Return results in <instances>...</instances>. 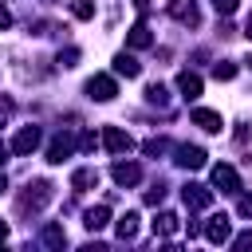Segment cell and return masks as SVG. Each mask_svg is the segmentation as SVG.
Segmentation results:
<instances>
[{
  "label": "cell",
  "instance_id": "obj_1",
  "mask_svg": "<svg viewBox=\"0 0 252 252\" xmlns=\"http://www.w3.org/2000/svg\"><path fill=\"white\" fill-rule=\"evenodd\" d=\"M47 201H51V181H28V193L20 197V209H24V213H28V209L35 213V209H43Z\"/></svg>",
  "mask_w": 252,
  "mask_h": 252
},
{
  "label": "cell",
  "instance_id": "obj_2",
  "mask_svg": "<svg viewBox=\"0 0 252 252\" xmlns=\"http://www.w3.org/2000/svg\"><path fill=\"white\" fill-rule=\"evenodd\" d=\"M102 146H106L110 154H118V158H122V154H130V150H134V138H130L122 126H102Z\"/></svg>",
  "mask_w": 252,
  "mask_h": 252
},
{
  "label": "cell",
  "instance_id": "obj_3",
  "mask_svg": "<svg viewBox=\"0 0 252 252\" xmlns=\"http://www.w3.org/2000/svg\"><path fill=\"white\" fill-rule=\"evenodd\" d=\"M228 236H232L228 217H224V213H213V217L205 220V240H209V244H228Z\"/></svg>",
  "mask_w": 252,
  "mask_h": 252
},
{
  "label": "cell",
  "instance_id": "obj_4",
  "mask_svg": "<svg viewBox=\"0 0 252 252\" xmlns=\"http://www.w3.org/2000/svg\"><path fill=\"white\" fill-rule=\"evenodd\" d=\"M87 94H91L94 102H110V98L118 94V83H114L110 75H94V79H87Z\"/></svg>",
  "mask_w": 252,
  "mask_h": 252
},
{
  "label": "cell",
  "instance_id": "obj_5",
  "mask_svg": "<svg viewBox=\"0 0 252 252\" xmlns=\"http://www.w3.org/2000/svg\"><path fill=\"white\" fill-rule=\"evenodd\" d=\"M35 150H39V126H24V130L12 138V154L28 158V154H35Z\"/></svg>",
  "mask_w": 252,
  "mask_h": 252
},
{
  "label": "cell",
  "instance_id": "obj_6",
  "mask_svg": "<svg viewBox=\"0 0 252 252\" xmlns=\"http://www.w3.org/2000/svg\"><path fill=\"white\" fill-rule=\"evenodd\" d=\"M110 177H114V185L130 189V185H138V181H142V165H138V161H114Z\"/></svg>",
  "mask_w": 252,
  "mask_h": 252
},
{
  "label": "cell",
  "instance_id": "obj_7",
  "mask_svg": "<svg viewBox=\"0 0 252 252\" xmlns=\"http://www.w3.org/2000/svg\"><path fill=\"white\" fill-rule=\"evenodd\" d=\"M213 185L220 193H240V173L232 165H213Z\"/></svg>",
  "mask_w": 252,
  "mask_h": 252
},
{
  "label": "cell",
  "instance_id": "obj_8",
  "mask_svg": "<svg viewBox=\"0 0 252 252\" xmlns=\"http://www.w3.org/2000/svg\"><path fill=\"white\" fill-rule=\"evenodd\" d=\"M169 16H173L177 24H189V28H197V24H201V12H197V4H193V0H169Z\"/></svg>",
  "mask_w": 252,
  "mask_h": 252
},
{
  "label": "cell",
  "instance_id": "obj_9",
  "mask_svg": "<svg viewBox=\"0 0 252 252\" xmlns=\"http://www.w3.org/2000/svg\"><path fill=\"white\" fill-rule=\"evenodd\" d=\"M181 197H185L189 209H209V205H213V189H205V185H197V181H189V185L181 189Z\"/></svg>",
  "mask_w": 252,
  "mask_h": 252
},
{
  "label": "cell",
  "instance_id": "obj_10",
  "mask_svg": "<svg viewBox=\"0 0 252 252\" xmlns=\"http://www.w3.org/2000/svg\"><path fill=\"white\" fill-rule=\"evenodd\" d=\"M173 154H177L173 161H177L181 169H201V165H205V150H201V146H177Z\"/></svg>",
  "mask_w": 252,
  "mask_h": 252
},
{
  "label": "cell",
  "instance_id": "obj_11",
  "mask_svg": "<svg viewBox=\"0 0 252 252\" xmlns=\"http://www.w3.org/2000/svg\"><path fill=\"white\" fill-rule=\"evenodd\" d=\"M83 224H87V232H102V228L110 224V205H94V209H87V213H83Z\"/></svg>",
  "mask_w": 252,
  "mask_h": 252
},
{
  "label": "cell",
  "instance_id": "obj_12",
  "mask_svg": "<svg viewBox=\"0 0 252 252\" xmlns=\"http://www.w3.org/2000/svg\"><path fill=\"white\" fill-rule=\"evenodd\" d=\"M114 75H126V79H138L142 75V63L130 55V51H118L114 55Z\"/></svg>",
  "mask_w": 252,
  "mask_h": 252
},
{
  "label": "cell",
  "instance_id": "obj_13",
  "mask_svg": "<svg viewBox=\"0 0 252 252\" xmlns=\"http://www.w3.org/2000/svg\"><path fill=\"white\" fill-rule=\"evenodd\" d=\"M71 150H75V142H71L67 134H59V138H51V146H47V161L59 165L63 158H71Z\"/></svg>",
  "mask_w": 252,
  "mask_h": 252
},
{
  "label": "cell",
  "instance_id": "obj_14",
  "mask_svg": "<svg viewBox=\"0 0 252 252\" xmlns=\"http://www.w3.org/2000/svg\"><path fill=\"white\" fill-rule=\"evenodd\" d=\"M193 122H197L201 130H209V134H217V130L224 126V122H220V114H217V110H205V106H197V110H193Z\"/></svg>",
  "mask_w": 252,
  "mask_h": 252
},
{
  "label": "cell",
  "instance_id": "obj_15",
  "mask_svg": "<svg viewBox=\"0 0 252 252\" xmlns=\"http://www.w3.org/2000/svg\"><path fill=\"white\" fill-rule=\"evenodd\" d=\"M177 228H181L177 213H158V217H154V236H173Z\"/></svg>",
  "mask_w": 252,
  "mask_h": 252
},
{
  "label": "cell",
  "instance_id": "obj_16",
  "mask_svg": "<svg viewBox=\"0 0 252 252\" xmlns=\"http://www.w3.org/2000/svg\"><path fill=\"white\" fill-rule=\"evenodd\" d=\"M126 43H130L134 51H142V47H150V43H154V35H150V28H146V24H134V28L126 32Z\"/></svg>",
  "mask_w": 252,
  "mask_h": 252
},
{
  "label": "cell",
  "instance_id": "obj_17",
  "mask_svg": "<svg viewBox=\"0 0 252 252\" xmlns=\"http://www.w3.org/2000/svg\"><path fill=\"white\" fill-rule=\"evenodd\" d=\"M177 91H181L185 98H197V94H201V75H193V71H181V75H177Z\"/></svg>",
  "mask_w": 252,
  "mask_h": 252
},
{
  "label": "cell",
  "instance_id": "obj_18",
  "mask_svg": "<svg viewBox=\"0 0 252 252\" xmlns=\"http://www.w3.org/2000/svg\"><path fill=\"white\" fill-rule=\"evenodd\" d=\"M94 185H98V173H94V169H75V173H71V189H75V193H87V189H94Z\"/></svg>",
  "mask_w": 252,
  "mask_h": 252
},
{
  "label": "cell",
  "instance_id": "obj_19",
  "mask_svg": "<svg viewBox=\"0 0 252 252\" xmlns=\"http://www.w3.org/2000/svg\"><path fill=\"white\" fill-rule=\"evenodd\" d=\"M118 240H134L138 236V213H126V217H118Z\"/></svg>",
  "mask_w": 252,
  "mask_h": 252
},
{
  "label": "cell",
  "instance_id": "obj_20",
  "mask_svg": "<svg viewBox=\"0 0 252 252\" xmlns=\"http://www.w3.org/2000/svg\"><path fill=\"white\" fill-rule=\"evenodd\" d=\"M43 244H47V248H63V244H67V232H63L59 224H43Z\"/></svg>",
  "mask_w": 252,
  "mask_h": 252
},
{
  "label": "cell",
  "instance_id": "obj_21",
  "mask_svg": "<svg viewBox=\"0 0 252 252\" xmlns=\"http://www.w3.org/2000/svg\"><path fill=\"white\" fill-rule=\"evenodd\" d=\"M146 102H154V106H165V102H169L165 87H161V83H150V87H146Z\"/></svg>",
  "mask_w": 252,
  "mask_h": 252
},
{
  "label": "cell",
  "instance_id": "obj_22",
  "mask_svg": "<svg viewBox=\"0 0 252 252\" xmlns=\"http://www.w3.org/2000/svg\"><path fill=\"white\" fill-rule=\"evenodd\" d=\"M71 16H75V20H91V16H94V4H91V0H75V4H71Z\"/></svg>",
  "mask_w": 252,
  "mask_h": 252
},
{
  "label": "cell",
  "instance_id": "obj_23",
  "mask_svg": "<svg viewBox=\"0 0 252 252\" xmlns=\"http://www.w3.org/2000/svg\"><path fill=\"white\" fill-rule=\"evenodd\" d=\"M213 79H217V83L236 79V63H217V67H213Z\"/></svg>",
  "mask_w": 252,
  "mask_h": 252
},
{
  "label": "cell",
  "instance_id": "obj_24",
  "mask_svg": "<svg viewBox=\"0 0 252 252\" xmlns=\"http://www.w3.org/2000/svg\"><path fill=\"white\" fill-rule=\"evenodd\" d=\"M228 240H232L236 252H248V248H252V228H244V232H236V236H228Z\"/></svg>",
  "mask_w": 252,
  "mask_h": 252
},
{
  "label": "cell",
  "instance_id": "obj_25",
  "mask_svg": "<svg viewBox=\"0 0 252 252\" xmlns=\"http://www.w3.org/2000/svg\"><path fill=\"white\" fill-rule=\"evenodd\" d=\"M142 150H146L150 158H158V154H165V150H169V142H165V138H150V142H146Z\"/></svg>",
  "mask_w": 252,
  "mask_h": 252
},
{
  "label": "cell",
  "instance_id": "obj_26",
  "mask_svg": "<svg viewBox=\"0 0 252 252\" xmlns=\"http://www.w3.org/2000/svg\"><path fill=\"white\" fill-rule=\"evenodd\" d=\"M236 4H240V0H213L217 16H232V12H236Z\"/></svg>",
  "mask_w": 252,
  "mask_h": 252
},
{
  "label": "cell",
  "instance_id": "obj_27",
  "mask_svg": "<svg viewBox=\"0 0 252 252\" xmlns=\"http://www.w3.org/2000/svg\"><path fill=\"white\" fill-rule=\"evenodd\" d=\"M161 197H165V189L158 185V189H150V193H146V205H161Z\"/></svg>",
  "mask_w": 252,
  "mask_h": 252
},
{
  "label": "cell",
  "instance_id": "obj_28",
  "mask_svg": "<svg viewBox=\"0 0 252 252\" xmlns=\"http://www.w3.org/2000/svg\"><path fill=\"white\" fill-rule=\"evenodd\" d=\"M236 213H240V217H252V197H240V205H236Z\"/></svg>",
  "mask_w": 252,
  "mask_h": 252
},
{
  "label": "cell",
  "instance_id": "obj_29",
  "mask_svg": "<svg viewBox=\"0 0 252 252\" xmlns=\"http://www.w3.org/2000/svg\"><path fill=\"white\" fill-rule=\"evenodd\" d=\"M4 28H12V12L0 4V32H4Z\"/></svg>",
  "mask_w": 252,
  "mask_h": 252
},
{
  "label": "cell",
  "instance_id": "obj_30",
  "mask_svg": "<svg viewBox=\"0 0 252 252\" xmlns=\"http://www.w3.org/2000/svg\"><path fill=\"white\" fill-rule=\"evenodd\" d=\"M94 142H98L94 134H83V138H79V146H83V150H94Z\"/></svg>",
  "mask_w": 252,
  "mask_h": 252
},
{
  "label": "cell",
  "instance_id": "obj_31",
  "mask_svg": "<svg viewBox=\"0 0 252 252\" xmlns=\"http://www.w3.org/2000/svg\"><path fill=\"white\" fill-rule=\"evenodd\" d=\"M134 8H138V12H146V8H150V0H134Z\"/></svg>",
  "mask_w": 252,
  "mask_h": 252
},
{
  "label": "cell",
  "instance_id": "obj_32",
  "mask_svg": "<svg viewBox=\"0 0 252 252\" xmlns=\"http://www.w3.org/2000/svg\"><path fill=\"white\" fill-rule=\"evenodd\" d=\"M4 240H8V224L0 220V244H4Z\"/></svg>",
  "mask_w": 252,
  "mask_h": 252
},
{
  "label": "cell",
  "instance_id": "obj_33",
  "mask_svg": "<svg viewBox=\"0 0 252 252\" xmlns=\"http://www.w3.org/2000/svg\"><path fill=\"white\" fill-rule=\"evenodd\" d=\"M4 161H8V146L0 142V165H4Z\"/></svg>",
  "mask_w": 252,
  "mask_h": 252
},
{
  "label": "cell",
  "instance_id": "obj_34",
  "mask_svg": "<svg viewBox=\"0 0 252 252\" xmlns=\"http://www.w3.org/2000/svg\"><path fill=\"white\" fill-rule=\"evenodd\" d=\"M4 189H8V177H4V173H0V193H4Z\"/></svg>",
  "mask_w": 252,
  "mask_h": 252
},
{
  "label": "cell",
  "instance_id": "obj_35",
  "mask_svg": "<svg viewBox=\"0 0 252 252\" xmlns=\"http://www.w3.org/2000/svg\"><path fill=\"white\" fill-rule=\"evenodd\" d=\"M244 35H252V16H248V24H244Z\"/></svg>",
  "mask_w": 252,
  "mask_h": 252
},
{
  "label": "cell",
  "instance_id": "obj_36",
  "mask_svg": "<svg viewBox=\"0 0 252 252\" xmlns=\"http://www.w3.org/2000/svg\"><path fill=\"white\" fill-rule=\"evenodd\" d=\"M244 63H248V67H252V55H248V59H244Z\"/></svg>",
  "mask_w": 252,
  "mask_h": 252
}]
</instances>
